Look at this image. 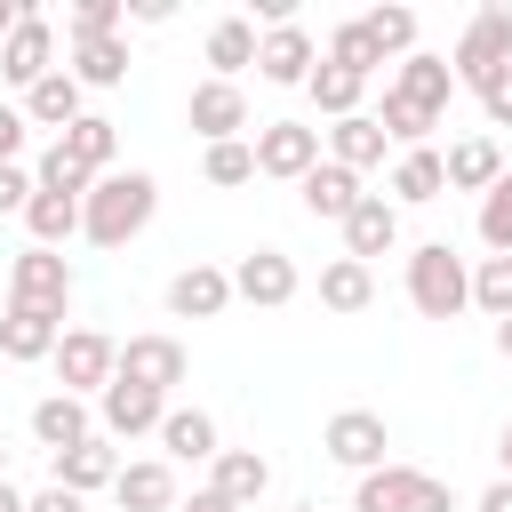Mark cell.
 <instances>
[{"mask_svg":"<svg viewBox=\"0 0 512 512\" xmlns=\"http://www.w3.org/2000/svg\"><path fill=\"white\" fill-rule=\"evenodd\" d=\"M472 512H512V480H488V488H480V504H472Z\"/></svg>","mask_w":512,"mask_h":512,"instance_id":"cell-47","label":"cell"},{"mask_svg":"<svg viewBox=\"0 0 512 512\" xmlns=\"http://www.w3.org/2000/svg\"><path fill=\"white\" fill-rule=\"evenodd\" d=\"M472 304L488 320H512V256H480L472 264Z\"/></svg>","mask_w":512,"mask_h":512,"instance_id":"cell-38","label":"cell"},{"mask_svg":"<svg viewBox=\"0 0 512 512\" xmlns=\"http://www.w3.org/2000/svg\"><path fill=\"white\" fill-rule=\"evenodd\" d=\"M24 232H32V248H64V240L80 232V200H64V192H32V200H24Z\"/></svg>","mask_w":512,"mask_h":512,"instance_id":"cell-32","label":"cell"},{"mask_svg":"<svg viewBox=\"0 0 512 512\" xmlns=\"http://www.w3.org/2000/svg\"><path fill=\"white\" fill-rule=\"evenodd\" d=\"M152 440H160L168 464H216V448H224V440H216V416H208V408H184V400H168V416H160Z\"/></svg>","mask_w":512,"mask_h":512,"instance_id":"cell-15","label":"cell"},{"mask_svg":"<svg viewBox=\"0 0 512 512\" xmlns=\"http://www.w3.org/2000/svg\"><path fill=\"white\" fill-rule=\"evenodd\" d=\"M152 208H160L152 168H112V176L88 184V200H80V232H88L96 248H128V240L152 224Z\"/></svg>","mask_w":512,"mask_h":512,"instance_id":"cell-1","label":"cell"},{"mask_svg":"<svg viewBox=\"0 0 512 512\" xmlns=\"http://www.w3.org/2000/svg\"><path fill=\"white\" fill-rule=\"evenodd\" d=\"M232 304V272L224 264H184L176 280H168V312L176 320H216Z\"/></svg>","mask_w":512,"mask_h":512,"instance_id":"cell-20","label":"cell"},{"mask_svg":"<svg viewBox=\"0 0 512 512\" xmlns=\"http://www.w3.org/2000/svg\"><path fill=\"white\" fill-rule=\"evenodd\" d=\"M480 248L488 256H512V168L480 192Z\"/></svg>","mask_w":512,"mask_h":512,"instance_id":"cell-37","label":"cell"},{"mask_svg":"<svg viewBox=\"0 0 512 512\" xmlns=\"http://www.w3.org/2000/svg\"><path fill=\"white\" fill-rule=\"evenodd\" d=\"M112 504H120V512H176V504H184V496H176V464H168V456H136V464H120Z\"/></svg>","mask_w":512,"mask_h":512,"instance_id":"cell-17","label":"cell"},{"mask_svg":"<svg viewBox=\"0 0 512 512\" xmlns=\"http://www.w3.org/2000/svg\"><path fill=\"white\" fill-rule=\"evenodd\" d=\"M48 480H56V488H72V496H96V488H112V480H120V448H112L104 432H88L80 448L48 456Z\"/></svg>","mask_w":512,"mask_h":512,"instance_id":"cell-16","label":"cell"},{"mask_svg":"<svg viewBox=\"0 0 512 512\" xmlns=\"http://www.w3.org/2000/svg\"><path fill=\"white\" fill-rule=\"evenodd\" d=\"M392 248H400V208H392L384 192H368V200L344 216V256L368 264V256H392Z\"/></svg>","mask_w":512,"mask_h":512,"instance_id":"cell-19","label":"cell"},{"mask_svg":"<svg viewBox=\"0 0 512 512\" xmlns=\"http://www.w3.org/2000/svg\"><path fill=\"white\" fill-rule=\"evenodd\" d=\"M320 304H328V312H368V304H376V272L352 264V256L320 264Z\"/></svg>","mask_w":512,"mask_h":512,"instance_id":"cell-33","label":"cell"},{"mask_svg":"<svg viewBox=\"0 0 512 512\" xmlns=\"http://www.w3.org/2000/svg\"><path fill=\"white\" fill-rule=\"evenodd\" d=\"M128 24H168V0H128Z\"/></svg>","mask_w":512,"mask_h":512,"instance_id":"cell-48","label":"cell"},{"mask_svg":"<svg viewBox=\"0 0 512 512\" xmlns=\"http://www.w3.org/2000/svg\"><path fill=\"white\" fill-rule=\"evenodd\" d=\"M0 480H8V440H0Z\"/></svg>","mask_w":512,"mask_h":512,"instance_id":"cell-54","label":"cell"},{"mask_svg":"<svg viewBox=\"0 0 512 512\" xmlns=\"http://www.w3.org/2000/svg\"><path fill=\"white\" fill-rule=\"evenodd\" d=\"M176 512H232V504H224V496H216V488H192V496H184V504H176Z\"/></svg>","mask_w":512,"mask_h":512,"instance_id":"cell-49","label":"cell"},{"mask_svg":"<svg viewBox=\"0 0 512 512\" xmlns=\"http://www.w3.org/2000/svg\"><path fill=\"white\" fill-rule=\"evenodd\" d=\"M416 464H376V472H360V488H352V512H408V496H416Z\"/></svg>","mask_w":512,"mask_h":512,"instance_id":"cell-30","label":"cell"},{"mask_svg":"<svg viewBox=\"0 0 512 512\" xmlns=\"http://www.w3.org/2000/svg\"><path fill=\"white\" fill-rule=\"evenodd\" d=\"M24 512H88V496H72V488H40V496H24Z\"/></svg>","mask_w":512,"mask_h":512,"instance_id":"cell-46","label":"cell"},{"mask_svg":"<svg viewBox=\"0 0 512 512\" xmlns=\"http://www.w3.org/2000/svg\"><path fill=\"white\" fill-rule=\"evenodd\" d=\"M80 112H88V88H80L64 64H56L48 80H32V88H24V128H56V136H64Z\"/></svg>","mask_w":512,"mask_h":512,"instance_id":"cell-18","label":"cell"},{"mask_svg":"<svg viewBox=\"0 0 512 512\" xmlns=\"http://www.w3.org/2000/svg\"><path fill=\"white\" fill-rule=\"evenodd\" d=\"M16 24H24V0H0V40H8Z\"/></svg>","mask_w":512,"mask_h":512,"instance_id":"cell-51","label":"cell"},{"mask_svg":"<svg viewBox=\"0 0 512 512\" xmlns=\"http://www.w3.org/2000/svg\"><path fill=\"white\" fill-rule=\"evenodd\" d=\"M360 32H368L376 56H416V8H400V0H392V8H368Z\"/></svg>","mask_w":512,"mask_h":512,"instance_id":"cell-35","label":"cell"},{"mask_svg":"<svg viewBox=\"0 0 512 512\" xmlns=\"http://www.w3.org/2000/svg\"><path fill=\"white\" fill-rule=\"evenodd\" d=\"M96 432V416H88V400H72V392H48V400H32V440L48 448V456H64V448H80Z\"/></svg>","mask_w":512,"mask_h":512,"instance_id":"cell-24","label":"cell"},{"mask_svg":"<svg viewBox=\"0 0 512 512\" xmlns=\"http://www.w3.org/2000/svg\"><path fill=\"white\" fill-rule=\"evenodd\" d=\"M208 80H240L248 64H256V24L248 16H224V24H208Z\"/></svg>","mask_w":512,"mask_h":512,"instance_id":"cell-31","label":"cell"},{"mask_svg":"<svg viewBox=\"0 0 512 512\" xmlns=\"http://www.w3.org/2000/svg\"><path fill=\"white\" fill-rule=\"evenodd\" d=\"M496 464H504L496 480H512V416H504V432H496Z\"/></svg>","mask_w":512,"mask_h":512,"instance_id":"cell-50","label":"cell"},{"mask_svg":"<svg viewBox=\"0 0 512 512\" xmlns=\"http://www.w3.org/2000/svg\"><path fill=\"white\" fill-rule=\"evenodd\" d=\"M440 168H448V192H488L504 176V152H496V136H456L440 152Z\"/></svg>","mask_w":512,"mask_h":512,"instance_id":"cell-27","label":"cell"},{"mask_svg":"<svg viewBox=\"0 0 512 512\" xmlns=\"http://www.w3.org/2000/svg\"><path fill=\"white\" fill-rule=\"evenodd\" d=\"M408 304H416L424 320H456V312L472 304V264H464L448 240L408 248Z\"/></svg>","mask_w":512,"mask_h":512,"instance_id":"cell-2","label":"cell"},{"mask_svg":"<svg viewBox=\"0 0 512 512\" xmlns=\"http://www.w3.org/2000/svg\"><path fill=\"white\" fill-rule=\"evenodd\" d=\"M112 360H120V344H112L104 328H64V336H56V352H48L56 392H72V400H96V392L112 384Z\"/></svg>","mask_w":512,"mask_h":512,"instance_id":"cell-3","label":"cell"},{"mask_svg":"<svg viewBox=\"0 0 512 512\" xmlns=\"http://www.w3.org/2000/svg\"><path fill=\"white\" fill-rule=\"evenodd\" d=\"M312 64H320V48H312V32H304V24L256 32V80H272V88H304V80H312Z\"/></svg>","mask_w":512,"mask_h":512,"instance_id":"cell-12","label":"cell"},{"mask_svg":"<svg viewBox=\"0 0 512 512\" xmlns=\"http://www.w3.org/2000/svg\"><path fill=\"white\" fill-rule=\"evenodd\" d=\"M296 200H304V216H320V224H344V216H352V208H360L368 192H360V176H352V168L320 160V168H312V176L296 184Z\"/></svg>","mask_w":512,"mask_h":512,"instance_id":"cell-23","label":"cell"},{"mask_svg":"<svg viewBox=\"0 0 512 512\" xmlns=\"http://www.w3.org/2000/svg\"><path fill=\"white\" fill-rule=\"evenodd\" d=\"M56 72V24L40 16V8H24V24L0 40V80L8 88H32V80H48Z\"/></svg>","mask_w":512,"mask_h":512,"instance_id":"cell-10","label":"cell"},{"mask_svg":"<svg viewBox=\"0 0 512 512\" xmlns=\"http://www.w3.org/2000/svg\"><path fill=\"white\" fill-rule=\"evenodd\" d=\"M120 24H128V0H72V40H96Z\"/></svg>","mask_w":512,"mask_h":512,"instance_id":"cell-41","label":"cell"},{"mask_svg":"<svg viewBox=\"0 0 512 512\" xmlns=\"http://www.w3.org/2000/svg\"><path fill=\"white\" fill-rule=\"evenodd\" d=\"M384 192H392V208H424V200H440V192H448L440 152H432V144L400 152V160H392V176H384Z\"/></svg>","mask_w":512,"mask_h":512,"instance_id":"cell-26","label":"cell"},{"mask_svg":"<svg viewBox=\"0 0 512 512\" xmlns=\"http://www.w3.org/2000/svg\"><path fill=\"white\" fill-rule=\"evenodd\" d=\"M184 368H192V360H184V344H176V336H128V344H120V360H112V376H120V384H144V392H160V400L184 384Z\"/></svg>","mask_w":512,"mask_h":512,"instance_id":"cell-9","label":"cell"},{"mask_svg":"<svg viewBox=\"0 0 512 512\" xmlns=\"http://www.w3.org/2000/svg\"><path fill=\"white\" fill-rule=\"evenodd\" d=\"M88 184H96V176H88V168H80L64 144H48V152L32 160V192H64V200H88Z\"/></svg>","mask_w":512,"mask_h":512,"instance_id":"cell-36","label":"cell"},{"mask_svg":"<svg viewBox=\"0 0 512 512\" xmlns=\"http://www.w3.org/2000/svg\"><path fill=\"white\" fill-rule=\"evenodd\" d=\"M184 128H192L200 144H232V136L248 128V96H240V80H200L192 104H184Z\"/></svg>","mask_w":512,"mask_h":512,"instance_id":"cell-11","label":"cell"},{"mask_svg":"<svg viewBox=\"0 0 512 512\" xmlns=\"http://www.w3.org/2000/svg\"><path fill=\"white\" fill-rule=\"evenodd\" d=\"M288 512H320V504H288Z\"/></svg>","mask_w":512,"mask_h":512,"instance_id":"cell-55","label":"cell"},{"mask_svg":"<svg viewBox=\"0 0 512 512\" xmlns=\"http://www.w3.org/2000/svg\"><path fill=\"white\" fill-rule=\"evenodd\" d=\"M0 512H24V496H16V488H8V480H0Z\"/></svg>","mask_w":512,"mask_h":512,"instance_id":"cell-53","label":"cell"},{"mask_svg":"<svg viewBox=\"0 0 512 512\" xmlns=\"http://www.w3.org/2000/svg\"><path fill=\"white\" fill-rule=\"evenodd\" d=\"M320 64H344V72L376 80V64H384V56L368 48V32H360V16H352V24H336V32H328V56H320Z\"/></svg>","mask_w":512,"mask_h":512,"instance_id":"cell-39","label":"cell"},{"mask_svg":"<svg viewBox=\"0 0 512 512\" xmlns=\"http://www.w3.org/2000/svg\"><path fill=\"white\" fill-rule=\"evenodd\" d=\"M24 152V104H0V168H16Z\"/></svg>","mask_w":512,"mask_h":512,"instance_id":"cell-44","label":"cell"},{"mask_svg":"<svg viewBox=\"0 0 512 512\" xmlns=\"http://www.w3.org/2000/svg\"><path fill=\"white\" fill-rule=\"evenodd\" d=\"M296 288H304V272H296V256H288V248H256V256H240V264H232V296H240V304H256V312L296 304Z\"/></svg>","mask_w":512,"mask_h":512,"instance_id":"cell-7","label":"cell"},{"mask_svg":"<svg viewBox=\"0 0 512 512\" xmlns=\"http://www.w3.org/2000/svg\"><path fill=\"white\" fill-rule=\"evenodd\" d=\"M248 152H256V176L304 184V176L320 168V128H304V120H264V128L248 136Z\"/></svg>","mask_w":512,"mask_h":512,"instance_id":"cell-5","label":"cell"},{"mask_svg":"<svg viewBox=\"0 0 512 512\" xmlns=\"http://www.w3.org/2000/svg\"><path fill=\"white\" fill-rule=\"evenodd\" d=\"M472 96H480V112H488L496 128H512V64H504V72H488Z\"/></svg>","mask_w":512,"mask_h":512,"instance_id":"cell-42","label":"cell"},{"mask_svg":"<svg viewBox=\"0 0 512 512\" xmlns=\"http://www.w3.org/2000/svg\"><path fill=\"white\" fill-rule=\"evenodd\" d=\"M392 96H408V104H424V112L440 120V112H448V96H456V80H448V56H432V48L400 56V72H392Z\"/></svg>","mask_w":512,"mask_h":512,"instance_id":"cell-25","label":"cell"},{"mask_svg":"<svg viewBox=\"0 0 512 512\" xmlns=\"http://www.w3.org/2000/svg\"><path fill=\"white\" fill-rule=\"evenodd\" d=\"M496 352H504V360H512V320H496Z\"/></svg>","mask_w":512,"mask_h":512,"instance_id":"cell-52","label":"cell"},{"mask_svg":"<svg viewBox=\"0 0 512 512\" xmlns=\"http://www.w3.org/2000/svg\"><path fill=\"white\" fill-rule=\"evenodd\" d=\"M56 336H64V320H56V312H32V304H8V312H0V360H16V368L48 360V352H56Z\"/></svg>","mask_w":512,"mask_h":512,"instance_id":"cell-21","label":"cell"},{"mask_svg":"<svg viewBox=\"0 0 512 512\" xmlns=\"http://www.w3.org/2000/svg\"><path fill=\"white\" fill-rule=\"evenodd\" d=\"M96 416H104V440H144V432H160V416H168V400L160 392H144V384H104L96 392Z\"/></svg>","mask_w":512,"mask_h":512,"instance_id":"cell-14","label":"cell"},{"mask_svg":"<svg viewBox=\"0 0 512 512\" xmlns=\"http://www.w3.org/2000/svg\"><path fill=\"white\" fill-rule=\"evenodd\" d=\"M56 144H64V152H72L88 176H112V160H120V128H112L104 112H80V120H72Z\"/></svg>","mask_w":512,"mask_h":512,"instance_id":"cell-29","label":"cell"},{"mask_svg":"<svg viewBox=\"0 0 512 512\" xmlns=\"http://www.w3.org/2000/svg\"><path fill=\"white\" fill-rule=\"evenodd\" d=\"M208 488H216L232 512H248V504L272 488V456H256V448H216V464H208Z\"/></svg>","mask_w":512,"mask_h":512,"instance_id":"cell-22","label":"cell"},{"mask_svg":"<svg viewBox=\"0 0 512 512\" xmlns=\"http://www.w3.org/2000/svg\"><path fill=\"white\" fill-rule=\"evenodd\" d=\"M320 448L344 464V472H376V464H392L384 448H392V432H384V416L376 408H336L328 416V432H320Z\"/></svg>","mask_w":512,"mask_h":512,"instance_id":"cell-8","label":"cell"},{"mask_svg":"<svg viewBox=\"0 0 512 512\" xmlns=\"http://www.w3.org/2000/svg\"><path fill=\"white\" fill-rule=\"evenodd\" d=\"M24 200H32V168L16 160V168H0V216H24Z\"/></svg>","mask_w":512,"mask_h":512,"instance_id":"cell-43","label":"cell"},{"mask_svg":"<svg viewBox=\"0 0 512 512\" xmlns=\"http://www.w3.org/2000/svg\"><path fill=\"white\" fill-rule=\"evenodd\" d=\"M208 184H248L256 176V152H248V136H232V144H208Z\"/></svg>","mask_w":512,"mask_h":512,"instance_id":"cell-40","label":"cell"},{"mask_svg":"<svg viewBox=\"0 0 512 512\" xmlns=\"http://www.w3.org/2000/svg\"><path fill=\"white\" fill-rule=\"evenodd\" d=\"M8 304H32V312H72V264L56 256V248H24L16 264H8Z\"/></svg>","mask_w":512,"mask_h":512,"instance_id":"cell-6","label":"cell"},{"mask_svg":"<svg viewBox=\"0 0 512 512\" xmlns=\"http://www.w3.org/2000/svg\"><path fill=\"white\" fill-rule=\"evenodd\" d=\"M512 64V8H480L472 24H464V40L448 48V80L456 88H480L488 72H504Z\"/></svg>","mask_w":512,"mask_h":512,"instance_id":"cell-4","label":"cell"},{"mask_svg":"<svg viewBox=\"0 0 512 512\" xmlns=\"http://www.w3.org/2000/svg\"><path fill=\"white\" fill-rule=\"evenodd\" d=\"M80 88H120L128 80V40L120 32H96V40H72V64H64Z\"/></svg>","mask_w":512,"mask_h":512,"instance_id":"cell-28","label":"cell"},{"mask_svg":"<svg viewBox=\"0 0 512 512\" xmlns=\"http://www.w3.org/2000/svg\"><path fill=\"white\" fill-rule=\"evenodd\" d=\"M384 152H392V136L376 128V112H352V120H328V128H320V160H336V168H352V176L384 168Z\"/></svg>","mask_w":512,"mask_h":512,"instance_id":"cell-13","label":"cell"},{"mask_svg":"<svg viewBox=\"0 0 512 512\" xmlns=\"http://www.w3.org/2000/svg\"><path fill=\"white\" fill-rule=\"evenodd\" d=\"M304 96H312L328 120H352V112H360V96H368V80H360V72H344V64H312Z\"/></svg>","mask_w":512,"mask_h":512,"instance_id":"cell-34","label":"cell"},{"mask_svg":"<svg viewBox=\"0 0 512 512\" xmlns=\"http://www.w3.org/2000/svg\"><path fill=\"white\" fill-rule=\"evenodd\" d=\"M408 512H456V496H448V480H416V496H408Z\"/></svg>","mask_w":512,"mask_h":512,"instance_id":"cell-45","label":"cell"}]
</instances>
